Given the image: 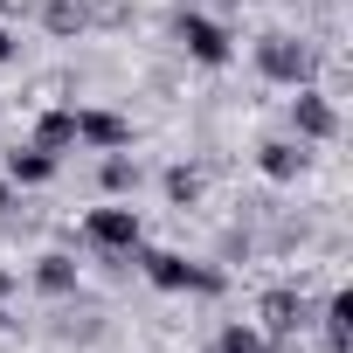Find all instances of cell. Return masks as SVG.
Masks as SVG:
<instances>
[{"mask_svg":"<svg viewBox=\"0 0 353 353\" xmlns=\"http://www.w3.org/2000/svg\"><path fill=\"white\" fill-rule=\"evenodd\" d=\"M145 284L166 291V298H222L229 291V270L222 263H201V256H181V250H132Z\"/></svg>","mask_w":353,"mask_h":353,"instance_id":"6da1fadb","label":"cell"},{"mask_svg":"<svg viewBox=\"0 0 353 353\" xmlns=\"http://www.w3.org/2000/svg\"><path fill=\"white\" fill-rule=\"evenodd\" d=\"M256 77L263 83H277V90H298V83H319V49L305 42V35H284V28H270V35H256Z\"/></svg>","mask_w":353,"mask_h":353,"instance_id":"7a4b0ae2","label":"cell"},{"mask_svg":"<svg viewBox=\"0 0 353 353\" xmlns=\"http://www.w3.org/2000/svg\"><path fill=\"white\" fill-rule=\"evenodd\" d=\"M83 243H90L97 256L132 263V250L145 243V222H139V208H132V201H104V208H90V215H83Z\"/></svg>","mask_w":353,"mask_h":353,"instance_id":"3957f363","label":"cell"},{"mask_svg":"<svg viewBox=\"0 0 353 353\" xmlns=\"http://www.w3.org/2000/svg\"><path fill=\"white\" fill-rule=\"evenodd\" d=\"M173 42H181L188 63H201V70H229L236 63V35L222 21H208V14H173Z\"/></svg>","mask_w":353,"mask_h":353,"instance_id":"277c9868","label":"cell"},{"mask_svg":"<svg viewBox=\"0 0 353 353\" xmlns=\"http://www.w3.org/2000/svg\"><path fill=\"white\" fill-rule=\"evenodd\" d=\"M291 139H305V145H332V139H339V104H332V90H319V83H298V90H291Z\"/></svg>","mask_w":353,"mask_h":353,"instance_id":"5b68a950","label":"cell"},{"mask_svg":"<svg viewBox=\"0 0 353 353\" xmlns=\"http://www.w3.org/2000/svg\"><path fill=\"white\" fill-rule=\"evenodd\" d=\"M256 325H263L270 339H298V332L312 325V298H305L298 284H270V291L256 298Z\"/></svg>","mask_w":353,"mask_h":353,"instance_id":"8992f818","label":"cell"},{"mask_svg":"<svg viewBox=\"0 0 353 353\" xmlns=\"http://www.w3.org/2000/svg\"><path fill=\"white\" fill-rule=\"evenodd\" d=\"M256 173H263L270 188H291V181L312 173V145H305V139H263V145H256Z\"/></svg>","mask_w":353,"mask_h":353,"instance_id":"52a82bcc","label":"cell"},{"mask_svg":"<svg viewBox=\"0 0 353 353\" xmlns=\"http://www.w3.org/2000/svg\"><path fill=\"white\" fill-rule=\"evenodd\" d=\"M77 145L118 152V145H132V118H118V111H104V104H77Z\"/></svg>","mask_w":353,"mask_h":353,"instance_id":"ba28073f","label":"cell"},{"mask_svg":"<svg viewBox=\"0 0 353 353\" xmlns=\"http://www.w3.org/2000/svg\"><path fill=\"white\" fill-rule=\"evenodd\" d=\"M28 284H35L42 298H77V291H83V263H77L70 250H42V256L28 263Z\"/></svg>","mask_w":353,"mask_h":353,"instance_id":"9c48e42d","label":"cell"},{"mask_svg":"<svg viewBox=\"0 0 353 353\" xmlns=\"http://www.w3.org/2000/svg\"><path fill=\"white\" fill-rule=\"evenodd\" d=\"M0 173H8L14 188H49L56 173H63V159H56V152H42V145H14L8 159H0Z\"/></svg>","mask_w":353,"mask_h":353,"instance_id":"30bf717a","label":"cell"},{"mask_svg":"<svg viewBox=\"0 0 353 353\" xmlns=\"http://www.w3.org/2000/svg\"><path fill=\"white\" fill-rule=\"evenodd\" d=\"M28 145H42V152H77V104H49L42 118H35V139Z\"/></svg>","mask_w":353,"mask_h":353,"instance_id":"8fae6325","label":"cell"},{"mask_svg":"<svg viewBox=\"0 0 353 353\" xmlns=\"http://www.w3.org/2000/svg\"><path fill=\"white\" fill-rule=\"evenodd\" d=\"M312 319L325 325V346H332V353H346V346H353V291H332Z\"/></svg>","mask_w":353,"mask_h":353,"instance_id":"7c38bea8","label":"cell"},{"mask_svg":"<svg viewBox=\"0 0 353 353\" xmlns=\"http://www.w3.org/2000/svg\"><path fill=\"white\" fill-rule=\"evenodd\" d=\"M97 188H104L111 201H132V188H139V159H132V145L104 152V166H97Z\"/></svg>","mask_w":353,"mask_h":353,"instance_id":"4fadbf2b","label":"cell"},{"mask_svg":"<svg viewBox=\"0 0 353 353\" xmlns=\"http://www.w3.org/2000/svg\"><path fill=\"white\" fill-rule=\"evenodd\" d=\"M159 188H166V201H173V208H194V201H201V173L181 159V166H166V173H159Z\"/></svg>","mask_w":353,"mask_h":353,"instance_id":"5bb4252c","label":"cell"},{"mask_svg":"<svg viewBox=\"0 0 353 353\" xmlns=\"http://www.w3.org/2000/svg\"><path fill=\"white\" fill-rule=\"evenodd\" d=\"M215 353H263V325L256 319H229L215 332Z\"/></svg>","mask_w":353,"mask_h":353,"instance_id":"9a60e30c","label":"cell"},{"mask_svg":"<svg viewBox=\"0 0 353 353\" xmlns=\"http://www.w3.org/2000/svg\"><path fill=\"white\" fill-rule=\"evenodd\" d=\"M42 21H49V35H63V42H70V35H83V21H90V14H83V0H49Z\"/></svg>","mask_w":353,"mask_h":353,"instance_id":"2e32d148","label":"cell"},{"mask_svg":"<svg viewBox=\"0 0 353 353\" xmlns=\"http://www.w3.org/2000/svg\"><path fill=\"white\" fill-rule=\"evenodd\" d=\"M8 63H14V28L0 21V70H8Z\"/></svg>","mask_w":353,"mask_h":353,"instance_id":"e0dca14e","label":"cell"},{"mask_svg":"<svg viewBox=\"0 0 353 353\" xmlns=\"http://www.w3.org/2000/svg\"><path fill=\"white\" fill-rule=\"evenodd\" d=\"M14 194H21V188L8 181V173H0V215H8V208H14Z\"/></svg>","mask_w":353,"mask_h":353,"instance_id":"ac0fdd59","label":"cell"},{"mask_svg":"<svg viewBox=\"0 0 353 353\" xmlns=\"http://www.w3.org/2000/svg\"><path fill=\"white\" fill-rule=\"evenodd\" d=\"M8 291H14V270H0V305H8Z\"/></svg>","mask_w":353,"mask_h":353,"instance_id":"d6986e66","label":"cell"},{"mask_svg":"<svg viewBox=\"0 0 353 353\" xmlns=\"http://www.w3.org/2000/svg\"><path fill=\"white\" fill-rule=\"evenodd\" d=\"M222 8H250V0H222Z\"/></svg>","mask_w":353,"mask_h":353,"instance_id":"ffe728a7","label":"cell"},{"mask_svg":"<svg viewBox=\"0 0 353 353\" xmlns=\"http://www.w3.org/2000/svg\"><path fill=\"white\" fill-rule=\"evenodd\" d=\"M0 332H8V305H0Z\"/></svg>","mask_w":353,"mask_h":353,"instance_id":"44dd1931","label":"cell"},{"mask_svg":"<svg viewBox=\"0 0 353 353\" xmlns=\"http://www.w3.org/2000/svg\"><path fill=\"white\" fill-rule=\"evenodd\" d=\"M8 8H14V0H0V14H8Z\"/></svg>","mask_w":353,"mask_h":353,"instance_id":"7402d4cb","label":"cell"}]
</instances>
